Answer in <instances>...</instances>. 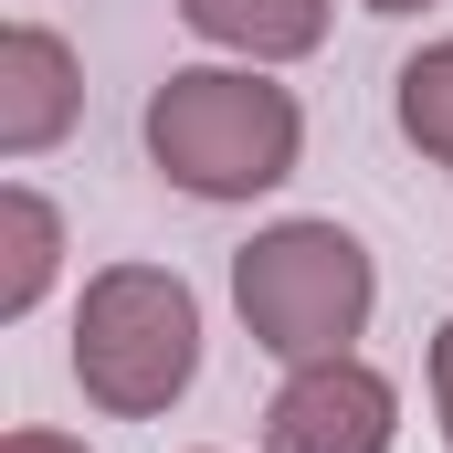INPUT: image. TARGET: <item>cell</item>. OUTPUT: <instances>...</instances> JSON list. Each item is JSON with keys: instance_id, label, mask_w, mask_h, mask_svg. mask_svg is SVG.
<instances>
[{"instance_id": "obj_8", "label": "cell", "mask_w": 453, "mask_h": 453, "mask_svg": "<svg viewBox=\"0 0 453 453\" xmlns=\"http://www.w3.org/2000/svg\"><path fill=\"white\" fill-rule=\"evenodd\" d=\"M390 116H401V137H411L433 169H453V42H422V53L390 74Z\"/></svg>"}, {"instance_id": "obj_3", "label": "cell", "mask_w": 453, "mask_h": 453, "mask_svg": "<svg viewBox=\"0 0 453 453\" xmlns=\"http://www.w3.org/2000/svg\"><path fill=\"white\" fill-rule=\"evenodd\" d=\"M74 380L116 422L169 411L201 380V296L169 264H106L74 306Z\"/></svg>"}, {"instance_id": "obj_1", "label": "cell", "mask_w": 453, "mask_h": 453, "mask_svg": "<svg viewBox=\"0 0 453 453\" xmlns=\"http://www.w3.org/2000/svg\"><path fill=\"white\" fill-rule=\"evenodd\" d=\"M137 137H148L169 190H190V201H264L274 180H296L306 116L253 64H190V74H169L148 96Z\"/></svg>"}, {"instance_id": "obj_6", "label": "cell", "mask_w": 453, "mask_h": 453, "mask_svg": "<svg viewBox=\"0 0 453 453\" xmlns=\"http://www.w3.org/2000/svg\"><path fill=\"white\" fill-rule=\"evenodd\" d=\"M180 21L242 64H296L327 42V0H180Z\"/></svg>"}, {"instance_id": "obj_9", "label": "cell", "mask_w": 453, "mask_h": 453, "mask_svg": "<svg viewBox=\"0 0 453 453\" xmlns=\"http://www.w3.org/2000/svg\"><path fill=\"white\" fill-rule=\"evenodd\" d=\"M433 411H443V443H453V317L433 327Z\"/></svg>"}, {"instance_id": "obj_2", "label": "cell", "mask_w": 453, "mask_h": 453, "mask_svg": "<svg viewBox=\"0 0 453 453\" xmlns=\"http://www.w3.org/2000/svg\"><path fill=\"white\" fill-rule=\"evenodd\" d=\"M369 296H380L369 242L338 222H274L232 253V306H242L253 348L285 358V369L348 358V338L369 327Z\"/></svg>"}, {"instance_id": "obj_11", "label": "cell", "mask_w": 453, "mask_h": 453, "mask_svg": "<svg viewBox=\"0 0 453 453\" xmlns=\"http://www.w3.org/2000/svg\"><path fill=\"white\" fill-rule=\"evenodd\" d=\"M369 11H433V0H369Z\"/></svg>"}, {"instance_id": "obj_7", "label": "cell", "mask_w": 453, "mask_h": 453, "mask_svg": "<svg viewBox=\"0 0 453 453\" xmlns=\"http://www.w3.org/2000/svg\"><path fill=\"white\" fill-rule=\"evenodd\" d=\"M53 253H64L53 201L11 180V190H0V317H32V306H42V285H53Z\"/></svg>"}, {"instance_id": "obj_5", "label": "cell", "mask_w": 453, "mask_h": 453, "mask_svg": "<svg viewBox=\"0 0 453 453\" xmlns=\"http://www.w3.org/2000/svg\"><path fill=\"white\" fill-rule=\"evenodd\" d=\"M85 106V74L64 53V32L42 21H11L0 32V158H42Z\"/></svg>"}, {"instance_id": "obj_10", "label": "cell", "mask_w": 453, "mask_h": 453, "mask_svg": "<svg viewBox=\"0 0 453 453\" xmlns=\"http://www.w3.org/2000/svg\"><path fill=\"white\" fill-rule=\"evenodd\" d=\"M0 453H85V443H74V433H11Z\"/></svg>"}, {"instance_id": "obj_4", "label": "cell", "mask_w": 453, "mask_h": 453, "mask_svg": "<svg viewBox=\"0 0 453 453\" xmlns=\"http://www.w3.org/2000/svg\"><path fill=\"white\" fill-rule=\"evenodd\" d=\"M390 433H401V390L369 358L296 369L264 411V453H390Z\"/></svg>"}]
</instances>
